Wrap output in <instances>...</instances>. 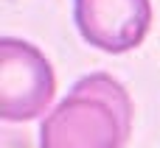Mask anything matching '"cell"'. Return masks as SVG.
Returning <instances> with one entry per match:
<instances>
[{
	"mask_svg": "<svg viewBox=\"0 0 160 148\" xmlns=\"http://www.w3.org/2000/svg\"><path fill=\"white\" fill-rule=\"evenodd\" d=\"M132 98L127 87L90 73L39 123V148H124L132 134Z\"/></svg>",
	"mask_w": 160,
	"mask_h": 148,
	"instance_id": "1",
	"label": "cell"
},
{
	"mask_svg": "<svg viewBox=\"0 0 160 148\" xmlns=\"http://www.w3.org/2000/svg\"><path fill=\"white\" fill-rule=\"evenodd\" d=\"M56 95V76L42 50L25 39H0V118L8 123L34 120L48 112Z\"/></svg>",
	"mask_w": 160,
	"mask_h": 148,
	"instance_id": "2",
	"label": "cell"
},
{
	"mask_svg": "<svg viewBox=\"0 0 160 148\" xmlns=\"http://www.w3.org/2000/svg\"><path fill=\"white\" fill-rule=\"evenodd\" d=\"M73 20L82 39L107 53L138 48L152 25L149 0H73Z\"/></svg>",
	"mask_w": 160,
	"mask_h": 148,
	"instance_id": "3",
	"label": "cell"
}]
</instances>
